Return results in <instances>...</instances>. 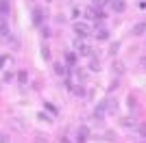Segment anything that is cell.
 Here are the masks:
<instances>
[{
    "instance_id": "cell-1",
    "label": "cell",
    "mask_w": 146,
    "mask_h": 143,
    "mask_svg": "<svg viewBox=\"0 0 146 143\" xmlns=\"http://www.w3.org/2000/svg\"><path fill=\"white\" fill-rule=\"evenodd\" d=\"M72 30H74V35H76V37H87V35H90V26L83 24V22H74Z\"/></svg>"
},
{
    "instance_id": "cell-2",
    "label": "cell",
    "mask_w": 146,
    "mask_h": 143,
    "mask_svg": "<svg viewBox=\"0 0 146 143\" xmlns=\"http://www.w3.org/2000/svg\"><path fill=\"white\" fill-rule=\"evenodd\" d=\"M94 35H96V39H107V37H109V30L105 28L103 24H98L96 28H94Z\"/></svg>"
},
{
    "instance_id": "cell-3",
    "label": "cell",
    "mask_w": 146,
    "mask_h": 143,
    "mask_svg": "<svg viewBox=\"0 0 146 143\" xmlns=\"http://www.w3.org/2000/svg\"><path fill=\"white\" fill-rule=\"evenodd\" d=\"M9 11H11V2L0 0V18H9Z\"/></svg>"
},
{
    "instance_id": "cell-4",
    "label": "cell",
    "mask_w": 146,
    "mask_h": 143,
    "mask_svg": "<svg viewBox=\"0 0 146 143\" xmlns=\"http://www.w3.org/2000/svg\"><path fill=\"white\" fill-rule=\"evenodd\" d=\"M144 33H146V22H137V24L133 26V35H135V37H142Z\"/></svg>"
},
{
    "instance_id": "cell-5",
    "label": "cell",
    "mask_w": 146,
    "mask_h": 143,
    "mask_svg": "<svg viewBox=\"0 0 146 143\" xmlns=\"http://www.w3.org/2000/svg\"><path fill=\"white\" fill-rule=\"evenodd\" d=\"M111 7H113V11H116V13H122L127 5H124V0H111Z\"/></svg>"
},
{
    "instance_id": "cell-6",
    "label": "cell",
    "mask_w": 146,
    "mask_h": 143,
    "mask_svg": "<svg viewBox=\"0 0 146 143\" xmlns=\"http://www.w3.org/2000/svg\"><path fill=\"white\" fill-rule=\"evenodd\" d=\"M42 20H44V11H42V9H35V11H33V22L39 26V24H42Z\"/></svg>"
},
{
    "instance_id": "cell-7",
    "label": "cell",
    "mask_w": 146,
    "mask_h": 143,
    "mask_svg": "<svg viewBox=\"0 0 146 143\" xmlns=\"http://www.w3.org/2000/svg\"><path fill=\"white\" fill-rule=\"evenodd\" d=\"M87 132H90V130H87L85 126H81V128H79V132H76V139H79V143H83V141L87 139Z\"/></svg>"
},
{
    "instance_id": "cell-8",
    "label": "cell",
    "mask_w": 146,
    "mask_h": 143,
    "mask_svg": "<svg viewBox=\"0 0 146 143\" xmlns=\"http://www.w3.org/2000/svg\"><path fill=\"white\" fill-rule=\"evenodd\" d=\"M105 108H107V102H103V104H100V106H98L96 111H94V117H96V119H103V115H105Z\"/></svg>"
},
{
    "instance_id": "cell-9",
    "label": "cell",
    "mask_w": 146,
    "mask_h": 143,
    "mask_svg": "<svg viewBox=\"0 0 146 143\" xmlns=\"http://www.w3.org/2000/svg\"><path fill=\"white\" fill-rule=\"evenodd\" d=\"M55 74H57V76H68V67L61 65V63H57V65H55Z\"/></svg>"
},
{
    "instance_id": "cell-10",
    "label": "cell",
    "mask_w": 146,
    "mask_h": 143,
    "mask_svg": "<svg viewBox=\"0 0 146 143\" xmlns=\"http://www.w3.org/2000/svg\"><path fill=\"white\" fill-rule=\"evenodd\" d=\"M0 35H9V24L5 18H0Z\"/></svg>"
},
{
    "instance_id": "cell-11",
    "label": "cell",
    "mask_w": 146,
    "mask_h": 143,
    "mask_svg": "<svg viewBox=\"0 0 146 143\" xmlns=\"http://www.w3.org/2000/svg\"><path fill=\"white\" fill-rule=\"evenodd\" d=\"M76 50H79V54H85V56H90V54H92L90 46H85V43H79V48H76Z\"/></svg>"
},
{
    "instance_id": "cell-12",
    "label": "cell",
    "mask_w": 146,
    "mask_h": 143,
    "mask_svg": "<svg viewBox=\"0 0 146 143\" xmlns=\"http://www.w3.org/2000/svg\"><path fill=\"white\" fill-rule=\"evenodd\" d=\"M92 2H94V7H100V9L107 7V5H111V0H92Z\"/></svg>"
},
{
    "instance_id": "cell-13",
    "label": "cell",
    "mask_w": 146,
    "mask_h": 143,
    "mask_svg": "<svg viewBox=\"0 0 146 143\" xmlns=\"http://www.w3.org/2000/svg\"><path fill=\"white\" fill-rule=\"evenodd\" d=\"M66 61L70 63V65H74V63H76V54H74V52H68L66 54Z\"/></svg>"
},
{
    "instance_id": "cell-14",
    "label": "cell",
    "mask_w": 146,
    "mask_h": 143,
    "mask_svg": "<svg viewBox=\"0 0 146 143\" xmlns=\"http://www.w3.org/2000/svg\"><path fill=\"white\" fill-rule=\"evenodd\" d=\"M107 108H109L111 113H116V111H118V104H116V100H109V102H107Z\"/></svg>"
},
{
    "instance_id": "cell-15",
    "label": "cell",
    "mask_w": 146,
    "mask_h": 143,
    "mask_svg": "<svg viewBox=\"0 0 146 143\" xmlns=\"http://www.w3.org/2000/svg\"><path fill=\"white\" fill-rule=\"evenodd\" d=\"M11 63H13L11 56H2V59H0V67H2V65H11Z\"/></svg>"
},
{
    "instance_id": "cell-16",
    "label": "cell",
    "mask_w": 146,
    "mask_h": 143,
    "mask_svg": "<svg viewBox=\"0 0 146 143\" xmlns=\"http://www.w3.org/2000/svg\"><path fill=\"white\" fill-rule=\"evenodd\" d=\"M18 80H20V83H26V80H29V74H26L24 70H22V72L18 74Z\"/></svg>"
},
{
    "instance_id": "cell-17",
    "label": "cell",
    "mask_w": 146,
    "mask_h": 143,
    "mask_svg": "<svg viewBox=\"0 0 146 143\" xmlns=\"http://www.w3.org/2000/svg\"><path fill=\"white\" fill-rule=\"evenodd\" d=\"M42 56H44V59H50V50H48V48H42Z\"/></svg>"
},
{
    "instance_id": "cell-18",
    "label": "cell",
    "mask_w": 146,
    "mask_h": 143,
    "mask_svg": "<svg viewBox=\"0 0 146 143\" xmlns=\"http://www.w3.org/2000/svg\"><path fill=\"white\" fill-rule=\"evenodd\" d=\"M90 70H94V72H98V70H100V65H98V61H92V65H90Z\"/></svg>"
},
{
    "instance_id": "cell-19",
    "label": "cell",
    "mask_w": 146,
    "mask_h": 143,
    "mask_svg": "<svg viewBox=\"0 0 146 143\" xmlns=\"http://www.w3.org/2000/svg\"><path fill=\"white\" fill-rule=\"evenodd\" d=\"M81 13H83V11H81V9H72V18H79Z\"/></svg>"
},
{
    "instance_id": "cell-20",
    "label": "cell",
    "mask_w": 146,
    "mask_h": 143,
    "mask_svg": "<svg viewBox=\"0 0 146 143\" xmlns=\"http://www.w3.org/2000/svg\"><path fill=\"white\" fill-rule=\"evenodd\" d=\"M13 80V74H5V83H11Z\"/></svg>"
},
{
    "instance_id": "cell-21",
    "label": "cell",
    "mask_w": 146,
    "mask_h": 143,
    "mask_svg": "<svg viewBox=\"0 0 146 143\" xmlns=\"http://www.w3.org/2000/svg\"><path fill=\"white\" fill-rule=\"evenodd\" d=\"M140 134H142V137H146V124L140 126Z\"/></svg>"
},
{
    "instance_id": "cell-22",
    "label": "cell",
    "mask_w": 146,
    "mask_h": 143,
    "mask_svg": "<svg viewBox=\"0 0 146 143\" xmlns=\"http://www.w3.org/2000/svg\"><path fill=\"white\" fill-rule=\"evenodd\" d=\"M140 65H142V70H146V56H142V59H140Z\"/></svg>"
},
{
    "instance_id": "cell-23",
    "label": "cell",
    "mask_w": 146,
    "mask_h": 143,
    "mask_svg": "<svg viewBox=\"0 0 146 143\" xmlns=\"http://www.w3.org/2000/svg\"><path fill=\"white\" fill-rule=\"evenodd\" d=\"M0 143H9V139H7V137H2V132H0Z\"/></svg>"
},
{
    "instance_id": "cell-24",
    "label": "cell",
    "mask_w": 146,
    "mask_h": 143,
    "mask_svg": "<svg viewBox=\"0 0 146 143\" xmlns=\"http://www.w3.org/2000/svg\"><path fill=\"white\" fill-rule=\"evenodd\" d=\"M48 2H50V0H48Z\"/></svg>"
}]
</instances>
